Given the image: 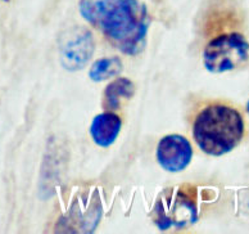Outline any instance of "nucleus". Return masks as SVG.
I'll use <instances>...</instances> for the list:
<instances>
[{
  "instance_id": "nucleus-2",
  "label": "nucleus",
  "mask_w": 249,
  "mask_h": 234,
  "mask_svg": "<svg viewBox=\"0 0 249 234\" xmlns=\"http://www.w3.org/2000/svg\"><path fill=\"white\" fill-rule=\"evenodd\" d=\"M80 15L126 56L145 49L149 11L142 0H80Z\"/></svg>"
},
{
  "instance_id": "nucleus-1",
  "label": "nucleus",
  "mask_w": 249,
  "mask_h": 234,
  "mask_svg": "<svg viewBox=\"0 0 249 234\" xmlns=\"http://www.w3.org/2000/svg\"><path fill=\"white\" fill-rule=\"evenodd\" d=\"M203 66L220 75L249 60L246 16L236 0H207L196 21Z\"/></svg>"
},
{
  "instance_id": "nucleus-4",
  "label": "nucleus",
  "mask_w": 249,
  "mask_h": 234,
  "mask_svg": "<svg viewBox=\"0 0 249 234\" xmlns=\"http://www.w3.org/2000/svg\"><path fill=\"white\" fill-rule=\"evenodd\" d=\"M198 219L196 188L184 184L170 187L162 193L153 210V220L160 231L184 229Z\"/></svg>"
},
{
  "instance_id": "nucleus-5",
  "label": "nucleus",
  "mask_w": 249,
  "mask_h": 234,
  "mask_svg": "<svg viewBox=\"0 0 249 234\" xmlns=\"http://www.w3.org/2000/svg\"><path fill=\"white\" fill-rule=\"evenodd\" d=\"M94 39L91 32L85 27H73L64 35L59 45L61 63L67 71L81 70L93 57Z\"/></svg>"
},
{
  "instance_id": "nucleus-7",
  "label": "nucleus",
  "mask_w": 249,
  "mask_h": 234,
  "mask_svg": "<svg viewBox=\"0 0 249 234\" xmlns=\"http://www.w3.org/2000/svg\"><path fill=\"white\" fill-rule=\"evenodd\" d=\"M122 129V118L113 111L96 115L90 124V136L98 147L108 148L117 140Z\"/></svg>"
},
{
  "instance_id": "nucleus-8",
  "label": "nucleus",
  "mask_w": 249,
  "mask_h": 234,
  "mask_svg": "<svg viewBox=\"0 0 249 234\" xmlns=\"http://www.w3.org/2000/svg\"><path fill=\"white\" fill-rule=\"evenodd\" d=\"M135 93L134 82L127 78H117L104 89L103 106L106 111H118L122 99H130Z\"/></svg>"
},
{
  "instance_id": "nucleus-3",
  "label": "nucleus",
  "mask_w": 249,
  "mask_h": 234,
  "mask_svg": "<svg viewBox=\"0 0 249 234\" xmlns=\"http://www.w3.org/2000/svg\"><path fill=\"white\" fill-rule=\"evenodd\" d=\"M190 132L196 147L204 155L221 157L234 151L247 134L243 111L224 99L198 103L190 118Z\"/></svg>"
},
{
  "instance_id": "nucleus-6",
  "label": "nucleus",
  "mask_w": 249,
  "mask_h": 234,
  "mask_svg": "<svg viewBox=\"0 0 249 234\" xmlns=\"http://www.w3.org/2000/svg\"><path fill=\"white\" fill-rule=\"evenodd\" d=\"M157 161L168 173H180L190 165L193 147L185 136L168 134L160 139L157 146Z\"/></svg>"
},
{
  "instance_id": "nucleus-9",
  "label": "nucleus",
  "mask_w": 249,
  "mask_h": 234,
  "mask_svg": "<svg viewBox=\"0 0 249 234\" xmlns=\"http://www.w3.org/2000/svg\"><path fill=\"white\" fill-rule=\"evenodd\" d=\"M122 70H124V64L120 57H103L91 64L89 78L94 82H102L118 76Z\"/></svg>"
},
{
  "instance_id": "nucleus-10",
  "label": "nucleus",
  "mask_w": 249,
  "mask_h": 234,
  "mask_svg": "<svg viewBox=\"0 0 249 234\" xmlns=\"http://www.w3.org/2000/svg\"><path fill=\"white\" fill-rule=\"evenodd\" d=\"M246 110H247V114H248V116H249V100H248V102H247V106H246Z\"/></svg>"
},
{
  "instance_id": "nucleus-11",
  "label": "nucleus",
  "mask_w": 249,
  "mask_h": 234,
  "mask_svg": "<svg viewBox=\"0 0 249 234\" xmlns=\"http://www.w3.org/2000/svg\"><path fill=\"white\" fill-rule=\"evenodd\" d=\"M0 1H3V3H9L11 0H0Z\"/></svg>"
}]
</instances>
